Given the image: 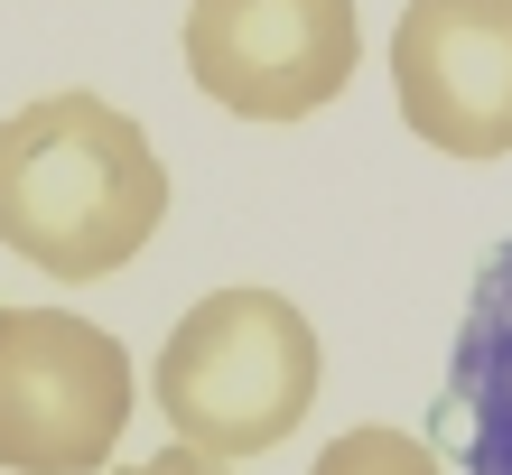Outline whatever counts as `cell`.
Instances as JSON below:
<instances>
[{
    "mask_svg": "<svg viewBox=\"0 0 512 475\" xmlns=\"http://www.w3.org/2000/svg\"><path fill=\"white\" fill-rule=\"evenodd\" d=\"M317 382H326V354H317L308 308L280 299V289H215L168 326L149 392H159V420L187 448L233 466V457L280 448L308 420Z\"/></svg>",
    "mask_w": 512,
    "mask_h": 475,
    "instance_id": "cell-2",
    "label": "cell"
},
{
    "mask_svg": "<svg viewBox=\"0 0 512 475\" xmlns=\"http://www.w3.org/2000/svg\"><path fill=\"white\" fill-rule=\"evenodd\" d=\"M429 429L438 448H457L466 475H512V233L485 252V271L466 289Z\"/></svg>",
    "mask_w": 512,
    "mask_h": 475,
    "instance_id": "cell-6",
    "label": "cell"
},
{
    "mask_svg": "<svg viewBox=\"0 0 512 475\" xmlns=\"http://www.w3.org/2000/svg\"><path fill=\"white\" fill-rule=\"evenodd\" d=\"M354 0H187V75L233 122H308L354 84Z\"/></svg>",
    "mask_w": 512,
    "mask_h": 475,
    "instance_id": "cell-4",
    "label": "cell"
},
{
    "mask_svg": "<svg viewBox=\"0 0 512 475\" xmlns=\"http://www.w3.org/2000/svg\"><path fill=\"white\" fill-rule=\"evenodd\" d=\"M401 122L447 159L512 150V0H410L391 28Z\"/></svg>",
    "mask_w": 512,
    "mask_h": 475,
    "instance_id": "cell-5",
    "label": "cell"
},
{
    "mask_svg": "<svg viewBox=\"0 0 512 475\" xmlns=\"http://www.w3.org/2000/svg\"><path fill=\"white\" fill-rule=\"evenodd\" d=\"M122 475H233L224 457H205V448H187V438H177V448H159V457H140V466H122Z\"/></svg>",
    "mask_w": 512,
    "mask_h": 475,
    "instance_id": "cell-8",
    "label": "cell"
},
{
    "mask_svg": "<svg viewBox=\"0 0 512 475\" xmlns=\"http://www.w3.org/2000/svg\"><path fill=\"white\" fill-rule=\"evenodd\" d=\"M168 224V168L122 103L38 94L0 122V243L47 280H112Z\"/></svg>",
    "mask_w": 512,
    "mask_h": 475,
    "instance_id": "cell-1",
    "label": "cell"
},
{
    "mask_svg": "<svg viewBox=\"0 0 512 475\" xmlns=\"http://www.w3.org/2000/svg\"><path fill=\"white\" fill-rule=\"evenodd\" d=\"M308 475H438V448L410 429H345Z\"/></svg>",
    "mask_w": 512,
    "mask_h": 475,
    "instance_id": "cell-7",
    "label": "cell"
},
{
    "mask_svg": "<svg viewBox=\"0 0 512 475\" xmlns=\"http://www.w3.org/2000/svg\"><path fill=\"white\" fill-rule=\"evenodd\" d=\"M131 354L75 308H0V466L94 475L131 429Z\"/></svg>",
    "mask_w": 512,
    "mask_h": 475,
    "instance_id": "cell-3",
    "label": "cell"
}]
</instances>
